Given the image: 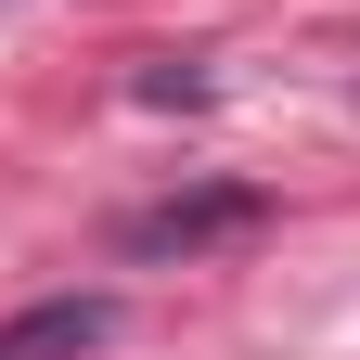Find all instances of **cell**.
Segmentation results:
<instances>
[{
	"instance_id": "1",
	"label": "cell",
	"mask_w": 360,
	"mask_h": 360,
	"mask_svg": "<svg viewBox=\"0 0 360 360\" xmlns=\"http://www.w3.org/2000/svg\"><path fill=\"white\" fill-rule=\"evenodd\" d=\"M245 219H257L245 180H206V193H167V206H142V219H116V245H129V257H193V245H219V232H245Z\"/></svg>"
},
{
	"instance_id": "2",
	"label": "cell",
	"mask_w": 360,
	"mask_h": 360,
	"mask_svg": "<svg viewBox=\"0 0 360 360\" xmlns=\"http://www.w3.org/2000/svg\"><path fill=\"white\" fill-rule=\"evenodd\" d=\"M103 335H116V296H39L0 322V360H90Z\"/></svg>"
}]
</instances>
